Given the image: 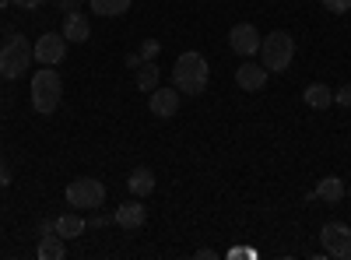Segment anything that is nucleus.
<instances>
[{
    "mask_svg": "<svg viewBox=\"0 0 351 260\" xmlns=\"http://www.w3.org/2000/svg\"><path fill=\"white\" fill-rule=\"evenodd\" d=\"M64 243H67L64 236L49 233V236H43V239H39L36 257H39V260H64V257H67V246H64Z\"/></svg>",
    "mask_w": 351,
    "mask_h": 260,
    "instance_id": "nucleus-14",
    "label": "nucleus"
},
{
    "mask_svg": "<svg viewBox=\"0 0 351 260\" xmlns=\"http://www.w3.org/2000/svg\"><path fill=\"white\" fill-rule=\"evenodd\" d=\"M267 78H271V71L263 64H253V60L236 67V84L243 92H263V88H267Z\"/></svg>",
    "mask_w": 351,
    "mask_h": 260,
    "instance_id": "nucleus-10",
    "label": "nucleus"
},
{
    "mask_svg": "<svg viewBox=\"0 0 351 260\" xmlns=\"http://www.w3.org/2000/svg\"><path fill=\"white\" fill-rule=\"evenodd\" d=\"M316 200H324V204H341L344 200V180H337V176H324L316 183V193H313Z\"/></svg>",
    "mask_w": 351,
    "mask_h": 260,
    "instance_id": "nucleus-13",
    "label": "nucleus"
},
{
    "mask_svg": "<svg viewBox=\"0 0 351 260\" xmlns=\"http://www.w3.org/2000/svg\"><path fill=\"white\" fill-rule=\"evenodd\" d=\"M319 243L330 257H341V260H351V225L344 222H327L319 228Z\"/></svg>",
    "mask_w": 351,
    "mask_h": 260,
    "instance_id": "nucleus-6",
    "label": "nucleus"
},
{
    "mask_svg": "<svg viewBox=\"0 0 351 260\" xmlns=\"http://www.w3.org/2000/svg\"><path fill=\"white\" fill-rule=\"evenodd\" d=\"M32 60H36V49L25 36L14 32V36H8L4 43H0V78H8V81L25 78V71L32 67Z\"/></svg>",
    "mask_w": 351,
    "mask_h": 260,
    "instance_id": "nucleus-2",
    "label": "nucleus"
},
{
    "mask_svg": "<svg viewBox=\"0 0 351 260\" xmlns=\"http://www.w3.org/2000/svg\"><path fill=\"white\" fill-rule=\"evenodd\" d=\"M11 4H18V8H25V11H36V8L46 4V0H11Z\"/></svg>",
    "mask_w": 351,
    "mask_h": 260,
    "instance_id": "nucleus-24",
    "label": "nucleus"
},
{
    "mask_svg": "<svg viewBox=\"0 0 351 260\" xmlns=\"http://www.w3.org/2000/svg\"><path fill=\"white\" fill-rule=\"evenodd\" d=\"M148 109H152V117H158V120H169V117H176L180 113V88H155V92H148Z\"/></svg>",
    "mask_w": 351,
    "mask_h": 260,
    "instance_id": "nucleus-9",
    "label": "nucleus"
},
{
    "mask_svg": "<svg viewBox=\"0 0 351 260\" xmlns=\"http://www.w3.org/2000/svg\"><path fill=\"white\" fill-rule=\"evenodd\" d=\"M348 197H351V190H348Z\"/></svg>",
    "mask_w": 351,
    "mask_h": 260,
    "instance_id": "nucleus-29",
    "label": "nucleus"
},
{
    "mask_svg": "<svg viewBox=\"0 0 351 260\" xmlns=\"http://www.w3.org/2000/svg\"><path fill=\"white\" fill-rule=\"evenodd\" d=\"M123 64H127L130 71H137V67L144 64V56H141V53H130V56H127V60H123Z\"/></svg>",
    "mask_w": 351,
    "mask_h": 260,
    "instance_id": "nucleus-26",
    "label": "nucleus"
},
{
    "mask_svg": "<svg viewBox=\"0 0 351 260\" xmlns=\"http://www.w3.org/2000/svg\"><path fill=\"white\" fill-rule=\"evenodd\" d=\"M134 81H137L141 92H155V88H158V67H155L152 60H144V64L134 71Z\"/></svg>",
    "mask_w": 351,
    "mask_h": 260,
    "instance_id": "nucleus-19",
    "label": "nucleus"
},
{
    "mask_svg": "<svg viewBox=\"0 0 351 260\" xmlns=\"http://www.w3.org/2000/svg\"><path fill=\"white\" fill-rule=\"evenodd\" d=\"M81 4H84V0H56V8H60V11H67V14H71V11H77Z\"/></svg>",
    "mask_w": 351,
    "mask_h": 260,
    "instance_id": "nucleus-23",
    "label": "nucleus"
},
{
    "mask_svg": "<svg viewBox=\"0 0 351 260\" xmlns=\"http://www.w3.org/2000/svg\"><path fill=\"white\" fill-rule=\"evenodd\" d=\"M64 197H67V204L77 208V211H95V208L106 204V183L95 180V176H81V180L67 183Z\"/></svg>",
    "mask_w": 351,
    "mask_h": 260,
    "instance_id": "nucleus-5",
    "label": "nucleus"
},
{
    "mask_svg": "<svg viewBox=\"0 0 351 260\" xmlns=\"http://www.w3.org/2000/svg\"><path fill=\"white\" fill-rule=\"evenodd\" d=\"M208 78H211V67L204 60V53L197 49H186L172 67V84L180 88V95H200L208 88Z\"/></svg>",
    "mask_w": 351,
    "mask_h": 260,
    "instance_id": "nucleus-1",
    "label": "nucleus"
},
{
    "mask_svg": "<svg viewBox=\"0 0 351 260\" xmlns=\"http://www.w3.org/2000/svg\"><path fill=\"white\" fill-rule=\"evenodd\" d=\"M127 187H130L134 197H148V193L155 190V172H152V169H144V165L134 169L130 176H127Z\"/></svg>",
    "mask_w": 351,
    "mask_h": 260,
    "instance_id": "nucleus-15",
    "label": "nucleus"
},
{
    "mask_svg": "<svg viewBox=\"0 0 351 260\" xmlns=\"http://www.w3.org/2000/svg\"><path fill=\"white\" fill-rule=\"evenodd\" d=\"M228 46L239 56H253V53H260V32L250 21H239V25H232V32H228Z\"/></svg>",
    "mask_w": 351,
    "mask_h": 260,
    "instance_id": "nucleus-8",
    "label": "nucleus"
},
{
    "mask_svg": "<svg viewBox=\"0 0 351 260\" xmlns=\"http://www.w3.org/2000/svg\"><path fill=\"white\" fill-rule=\"evenodd\" d=\"M8 4H11V0H0V11H8Z\"/></svg>",
    "mask_w": 351,
    "mask_h": 260,
    "instance_id": "nucleus-28",
    "label": "nucleus"
},
{
    "mask_svg": "<svg viewBox=\"0 0 351 260\" xmlns=\"http://www.w3.org/2000/svg\"><path fill=\"white\" fill-rule=\"evenodd\" d=\"M32 49H36V60L43 67H56V64H64V56H67V39H64V32H46V36L36 39Z\"/></svg>",
    "mask_w": 351,
    "mask_h": 260,
    "instance_id": "nucleus-7",
    "label": "nucleus"
},
{
    "mask_svg": "<svg viewBox=\"0 0 351 260\" xmlns=\"http://www.w3.org/2000/svg\"><path fill=\"white\" fill-rule=\"evenodd\" d=\"M302 99H306V106L309 109H327V106H334V88H327V84H309V88L302 92Z\"/></svg>",
    "mask_w": 351,
    "mask_h": 260,
    "instance_id": "nucleus-17",
    "label": "nucleus"
},
{
    "mask_svg": "<svg viewBox=\"0 0 351 260\" xmlns=\"http://www.w3.org/2000/svg\"><path fill=\"white\" fill-rule=\"evenodd\" d=\"M134 0H92V11L99 18H123Z\"/></svg>",
    "mask_w": 351,
    "mask_h": 260,
    "instance_id": "nucleus-18",
    "label": "nucleus"
},
{
    "mask_svg": "<svg viewBox=\"0 0 351 260\" xmlns=\"http://www.w3.org/2000/svg\"><path fill=\"white\" fill-rule=\"evenodd\" d=\"M334 102L344 106V109H351V84H341V88L334 92Z\"/></svg>",
    "mask_w": 351,
    "mask_h": 260,
    "instance_id": "nucleus-22",
    "label": "nucleus"
},
{
    "mask_svg": "<svg viewBox=\"0 0 351 260\" xmlns=\"http://www.w3.org/2000/svg\"><path fill=\"white\" fill-rule=\"evenodd\" d=\"M0 187H11V169L4 165V158H0Z\"/></svg>",
    "mask_w": 351,
    "mask_h": 260,
    "instance_id": "nucleus-25",
    "label": "nucleus"
},
{
    "mask_svg": "<svg viewBox=\"0 0 351 260\" xmlns=\"http://www.w3.org/2000/svg\"><path fill=\"white\" fill-rule=\"evenodd\" d=\"M158 53H162V43H158V39H144V46H141V56H144V60H155Z\"/></svg>",
    "mask_w": 351,
    "mask_h": 260,
    "instance_id": "nucleus-21",
    "label": "nucleus"
},
{
    "mask_svg": "<svg viewBox=\"0 0 351 260\" xmlns=\"http://www.w3.org/2000/svg\"><path fill=\"white\" fill-rule=\"evenodd\" d=\"M64 39L67 43H88V39H92V21H88V14L71 11L64 18Z\"/></svg>",
    "mask_w": 351,
    "mask_h": 260,
    "instance_id": "nucleus-12",
    "label": "nucleus"
},
{
    "mask_svg": "<svg viewBox=\"0 0 351 260\" xmlns=\"http://www.w3.org/2000/svg\"><path fill=\"white\" fill-rule=\"evenodd\" d=\"M112 218H106V215H92V228H102V225H109Z\"/></svg>",
    "mask_w": 351,
    "mask_h": 260,
    "instance_id": "nucleus-27",
    "label": "nucleus"
},
{
    "mask_svg": "<svg viewBox=\"0 0 351 260\" xmlns=\"http://www.w3.org/2000/svg\"><path fill=\"white\" fill-rule=\"evenodd\" d=\"M291 60H295V39H291L285 28H274V32H267L260 39V64L267 67L271 74L288 71Z\"/></svg>",
    "mask_w": 351,
    "mask_h": 260,
    "instance_id": "nucleus-3",
    "label": "nucleus"
},
{
    "mask_svg": "<svg viewBox=\"0 0 351 260\" xmlns=\"http://www.w3.org/2000/svg\"><path fill=\"white\" fill-rule=\"evenodd\" d=\"M112 222L120 228H130V233H134V228H141L144 222H148V208L141 204V197H134V200H127V204H120L112 211Z\"/></svg>",
    "mask_w": 351,
    "mask_h": 260,
    "instance_id": "nucleus-11",
    "label": "nucleus"
},
{
    "mask_svg": "<svg viewBox=\"0 0 351 260\" xmlns=\"http://www.w3.org/2000/svg\"><path fill=\"white\" fill-rule=\"evenodd\" d=\"M88 228V222L77 215V211H71V215H60L56 218V236H64V239H77L81 233Z\"/></svg>",
    "mask_w": 351,
    "mask_h": 260,
    "instance_id": "nucleus-16",
    "label": "nucleus"
},
{
    "mask_svg": "<svg viewBox=\"0 0 351 260\" xmlns=\"http://www.w3.org/2000/svg\"><path fill=\"white\" fill-rule=\"evenodd\" d=\"M319 4H324L330 14H348L351 11V0H319Z\"/></svg>",
    "mask_w": 351,
    "mask_h": 260,
    "instance_id": "nucleus-20",
    "label": "nucleus"
},
{
    "mask_svg": "<svg viewBox=\"0 0 351 260\" xmlns=\"http://www.w3.org/2000/svg\"><path fill=\"white\" fill-rule=\"evenodd\" d=\"M28 95H32V109L36 113H43V117L56 113V106H60V99H64V81H60V74H56V67L36 71Z\"/></svg>",
    "mask_w": 351,
    "mask_h": 260,
    "instance_id": "nucleus-4",
    "label": "nucleus"
}]
</instances>
